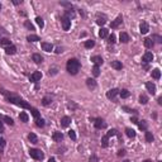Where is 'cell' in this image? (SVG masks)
Instances as JSON below:
<instances>
[{"mask_svg": "<svg viewBox=\"0 0 162 162\" xmlns=\"http://www.w3.org/2000/svg\"><path fill=\"white\" fill-rule=\"evenodd\" d=\"M0 91L4 94V96L8 99V101H10V103H13V104H15V105H18V106H20V108H23V109H32L31 104H28L25 100H23V99L19 98L18 95L10 94V93H8L7 90H4L3 88H0Z\"/></svg>", "mask_w": 162, "mask_h": 162, "instance_id": "1", "label": "cell"}, {"mask_svg": "<svg viewBox=\"0 0 162 162\" xmlns=\"http://www.w3.org/2000/svg\"><path fill=\"white\" fill-rule=\"evenodd\" d=\"M80 61L78 60H76V58H71V60H68L67 61V65H66V70H67V72L68 73H71V75H76L77 72H78V70H80Z\"/></svg>", "mask_w": 162, "mask_h": 162, "instance_id": "2", "label": "cell"}, {"mask_svg": "<svg viewBox=\"0 0 162 162\" xmlns=\"http://www.w3.org/2000/svg\"><path fill=\"white\" fill-rule=\"evenodd\" d=\"M29 154H31V157L34 158V159H43V157H44L43 152H42L41 149H37V148H31V149H29Z\"/></svg>", "mask_w": 162, "mask_h": 162, "instance_id": "3", "label": "cell"}, {"mask_svg": "<svg viewBox=\"0 0 162 162\" xmlns=\"http://www.w3.org/2000/svg\"><path fill=\"white\" fill-rule=\"evenodd\" d=\"M61 24H62V28H63V31H68L70 29V27H71V20L67 18V17H62L61 18Z\"/></svg>", "mask_w": 162, "mask_h": 162, "instance_id": "4", "label": "cell"}, {"mask_svg": "<svg viewBox=\"0 0 162 162\" xmlns=\"http://www.w3.org/2000/svg\"><path fill=\"white\" fill-rule=\"evenodd\" d=\"M41 78H42V73H41V71H36V72H33V73L31 75V77H29V80H31V81H33V83H38V81H41Z\"/></svg>", "mask_w": 162, "mask_h": 162, "instance_id": "5", "label": "cell"}, {"mask_svg": "<svg viewBox=\"0 0 162 162\" xmlns=\"http://www.w3.org/2000/svg\"><path fill=\"white\" fill-rule=\"evenodd\" d=\"M148 31H149L148 23H147V22H142L141 25H139V32H141L142 34H146V33H148Z\"/></svg>", "mask_w": 162, "mask_h": 162, "instance_id": "6", "label": "cell"}, {"mask_svg": "<svg viewBox=\"0 0 162 162\" xmlns=\"http://www.w3.org/2000/svg\"><path fill=\"white\" fill-rule=\"evenodd\" d=\"M122 22H123V18H122V15H119V17H117V19H115V20H113V22H112L110 27H112L113 29H115V28H118V27L122 24Z\"/></svg>", "mask_w": 162, "mask_h": 162, "instance_id": "7", "label": "cell"}, {"mask_svg": "<svg viewBox=\"0 0 162 162\" xmlns=\"http://www.w3.org/2000/svg\"><path fill=\"white\" fill-rule=\"evenodd\" d=\"M91 62L95 65V66H100V65H103V62H104V60L100 57V56H93L91 57Z\"/></svg>", "mask_w": 162, "mask_h": 162, "instance_id": "8", "label": "cell"}, {"mask_svg": "<svg viewBox=\"0 0 162 162\" xmlns=\"http://www.w3.org/2000/svg\"><path fill=\"white\" fill-rule=\"evenodd\" d=\"M146 89H147V91H148L149 94H152V95L156 93V85H154L153 83H151V81L146 84Z\"/></svg>", "mask_w": 162, "mask_h": 162, "instance_id": "9", "label": "cell"}, {"mask_svg": "<svg viewBox=\"0 0 162 162\" xmlns=\"http://www.w3.org/2000/svg\"><path fill=\"white\" fill-rule=\"evenodd\" d=\"M143 62L144 63H149V62H152L153 61V55L151 53V52H146L144 55H143Z\"/></svg>", "mask_w": 162, "mask_h": 162, "instance_id": "10", "label": "cell"}, {"mask_svg": "<svg viewBox=\"0 0 162 162\" xmlns=\"http://www.w3.org/2000/svg\"><path fill=\"white\" fill-rule=\"evenodd\" d=\"M118 94H119V90H118V89H110V90L106 93V98H108V99H114Z\"/></svg>", "mask_w": 162, "mask_h": 162, "instance_id": "11", "label": "cell"}, {"mask_svg": "<svg viewBox=\"0 0 162 162\" xmlns=\"http://www.w3.org/2000/svg\"><path fill=\"white\" fill-rule=\"evenodd\" d=\"M41 46H42L43 51H46V52H51L53 49V44L52 43H48V42H42Z\"/></svg>", "mask_w": 162, "mask_h": 162, "instance_id": "12", "label": "cell"}, {"mask_svg": "<svg viewBox=\"0 0 162 162\" xmlns=\"http://www.w3.org/2000/svg\"><path fill=\"white\" fill-rule=\"evenodd\" d=\"M105 127H106V124L104 123V120H103V119H100V118L95 119V128L101 129V128H105Z\"/></svg>", "mask_w": 162, "mask_h": 162, "instance_id": "13", "label": "cell"}, {"mask_svg": "<svg viewBox=\"0 0 162 162\" xmlns=\"http://www.w3.org/2000/svg\"><path fill=\"white\" fill-rule=\"evenodd\" d=\"M52 138H53L55 142H61V141L63 139V134H62L61 132H55V133L52 134Z\"/></svg>", "mask_w": 162, "mask_h": 162, "instance_id": "14", "label": "cell"}, {"mask_svg": "<svg viewBox=\"0 0 162 162\" xmlns=\"http://www.w3.org/2000/svg\"><path fill=\"white\" fill-rule=\"evenodd\" d=\"M86 85H88L89 89L94 90V89L96 88V81H95L94 78H88V80H86Z\"/></svg>", "mask_w": 162, "mask_h": 162, "instance_id": "15", "label": "cell"}, {"mask_svg": "<svg viewBox=\"0 0 162 162\" xmlns=\"http://www.w3.org/2000/svg\"><path fill=\"white\" fill-rule=\"evenodd\" d=\"M96 23H98L99 25H104V24L106 23V17L98 14V17H96Z\"/></svg>", "mask_w": 162, "mask_h": 162, "instance_id": "16", "label": "cell"}, {"mask_svg": "<svg viewBox=\"0 0 162 162\" xmlns=\"http://www.w3.org/2000/svg\"><path fill=\"white\" fill-rule=\"evenodd\" d=\"M5 53L7 55H15L17 53V47L15 46H9V47H5Z\"/></svg>", "mask_w": 162, "mask_h": 162, "instance_id": "17", "label": "cell"}, {"mask_svg": "<svg viewBox=\"0 0 162 162\" xmlns=\"http://www.w3.org/2000/svg\"><path fill=\"white\" fill-rule=\"evenodd\" d=\"M70 123H71V118H70V117H63V118L61 119V125H62L63 128H67V127L70 125Z\"/></svg>", "mask_w": 162, "mask_h": 162, "instance_id": "18", "label": "cell"}, {"mask_svg": "<svg viewBox=\"0 0 162 162\" xmlns=\"http://www.w3.org/2000/svg\"><path fill=\"white\" fill-rule=\"evenodd\" d=\"M0 119L4 120L5 123H8L9 125H13V124H14V120H13L10 117H7V115H0Z\"/></svg>", "mask_w": 162, "mask_h": 162, "instance_id": "19", "label": "cell"}, {"mask_svg": "<svg viewBox=\"0 0 162 162\" xmlns=\"http://www.w3.org/2000/svg\"><path fill=\"white\" fill-rule=\"evenodd\" d=\"M119 39H120V42H123V43H128L129 42V36L127 34V33H120V36H119Z\"/></svg>", "mask_w": 162, "mask_h": 162, "instance_id": "20", "label": "cell"}, {"mask_svg": "<svg viewBox=\"0 0 162 162\" xmlns=\"http://www.w3.org/2000/svg\"><path fill=\"white\" fill-rule=\"evenodd\" d=\"M108 34H109V31H108L106 28H101V29L99 31V37H100V38H106Z\"/></svg>", "mask_w": 162, "mask_h": 162, "instance_id": "21", "label": "cell"}, {"mask_svg": "<svg viewBox=\"0 0 162 162\" xmlns=\"http://www.w3.org/2000/svg\"><path fill=\"white\" fill-rule=\"evenodd\" d=\"M110 65H112V67L115 68V70H122V67H123L122 62H119V61H112Z\"/></svg>", "mask_w": 162, "mask_h": 162, "instance_id": "22", "label": "cell"}, {"mask_svg": "<svg viewBox=\"0 0 162 162\" xmlns=\"http://www.w3.org/2000/svg\"><path fill=\"white\" fill-rule=\"evenodd\" d=\"M27 39H28L29 42H38V41H41V38H39L37 34H29V36L27 37Z\"/></svg>", "mask_w": 162, "mask_h": 162, "instance_id": "23", "label": "cell"}, {"mask_svg": "<svg viewBox=\"0 0 162 162\" xmlns=\"http://www.w3.org/2000/svg\"><path fill=\"white\" fill-rule=\"evenodd\" d=\"M32 58H33V61H34L36 63H41V62L43 61V57H42L41 55H38V53H34V55L32 56Z\"/></svg>", "mask_w": 162, "mask_h": 162, "instance_id": "24", "label": "cell"}, {"mask_svg": "<svg viewBox=\"0 0 162 162\" xmlns=\"http://www.w3.org/2000/svg\"><path fill=\"white\" fill-rule=\"evenodd\" d=\"M153 41L151 39V38H144V46L147 47V48H152L153 47Z\"/></svg>", "mask_w": 162, "mask_h": 162, "instance_id": "25", "label": "cell"}, {"mask_svg": "<svg viewBox=\"0 0 162 162\" xmlns=\"http://www.w3.org/2000/svg\"><path fill=\"white\" fill-rule=\"evenodd\" d=\"M152 77L156 78V80H158V78L161 77V71H159L158 68H154V70L152 71Z\"/></svg>", "mask_w": 162, "mask_h": 162, "instance_id": "26", "label": "cell"}, {"mask_svg": "<svg viewBox=\"0 0 162 162\" xmlns=\"http://www.w3.org/2000/svg\"><path fill=\"white\" fill-rule=\"evenodd\" d=\"M119 95H120V98H122V99H127V98L129 96V91H128L127 89H123V90H120V91H119Z\"/></svg>", "mask_w": 162, "mask_h": 162, "instance_id": "27", "label": "cell"}, {"mask_svg": "<svg viewBox=\"0 0 162 162\" xmlns=\"http://www.w3.org/2000/svg\"><path fill=\"white\" fill-rule=\"evenodd\" d=\"M51 103H52V98H51V96H48V95H47V96H44V98L42 99V104H43V105H46V106H47V105H49Z\"/></svg>", "mask_w": 162, "mask_h": 162, "instance_id": "28", "label": "cell"}, {"mask_svg": "<svg viewBox=\"0 0 162 162\" xmlns=\"http://www.w3.org/2000/svg\"><path fill=\"white\" fill-rule=\"evenodd\" d=\"M19 119H20L22 122H24V123H27V122H28V119H29V117H28V114H27V113H24V112H22V113L19 114Z\"/></svg>", "mask_w": 162, "mask_h": 162, "instance_id": "29", "label": "cell"}, {"mask_svg": "<svg viewBox=\"0 0 162 162\" xmlns=\"http://www.w3.org/2000/svg\"><path fill=\"white\" fill-rule=\"evenodd\" d=\"M28 139L31 141V143H38V138H37V136L34 133H29Z\"/></svg>", "mask_w": 162, "mask_h": 162, "instance_id": "30", "label": "cell"}, {"mask_svg": "<svg viewBox=\"0 0 162 162\" xmlns=\"http://www.w3.org/2000/svg\"><path fill=\"white\" fill-rule=\"evenodd\" d=\"M138 127H139L141 130H147V122H146V120L138 122Z\"/></svg>", "mask_w": 162, "mask_h": 162, "instance_id": "31", "label": "cell"}, {"mask_svg": "<svg viewBox=\"0 0 162 162\" xmlns=\"http://www.w3.org/2000/svg\"><path fill=\"white\" fill-rule=\"evenodd\" d=\"M125 134H127L129 138H134V137H136V132H134L133 129H130V128H127V129H125Z\"/></svg>", "mask_w": 162, "mask_h": 162, "instance_id": "32", "label": "cell"}, {"mask_svg": "<svg viewBox=\"0 0 162 162\" xmlns=\"http://www.w3.org/2000/svg\"><path fill=\"white\" fill-rule=\"evenodd\" d=\"M84 46H85V48H93V47L95 46V42H94L93 39H89V41H86V42H85V44H84Z\"/></svg>", "mask_w": 162, "mask_h": 162, "instance_id": "33", "label": "cell"}, {"mask_svg": "<svg viewBox=\"0 0 162 162\" xmlns=\"http://www.w3.org/2000/svg\"><path fill=\"white\" fill-rule=\"evenodd\" d=\"M139 103H141V104H143V105H144V104H147V103H148V98H147V95L142 94V95L139 96Z\"/></svg>", "mask_w": 162, "mask_h": 162, "instance_id": "34", "label": "cell"}, {"mask_svg": "<svg viewBox=\"0 0 162 162\" xmlns=\"http://www.w3.org/2000/svg\"><path fill=\"white\" fill-rule=\"evenodd\" d=\"M153 134L151 133V132H146V141L148 142V143H151V142H153Z\"/></svg>", "mask_w": 162, "mask_h": 162, "instance_id": "35", "label": "cell"}, {"mask_svg": "<svg viewBox=\"0 0 162 162\" xmlns=\"http://www.w3.org/2000/svg\"><path fill=\"white\" fill-rule=\"evenodd\" d=\"M0 44H2V46H5V47L12 46V43H10V41H9L8 38H3L2 41H0Z\"/></svg>", "mask_w": 162, "mask_h": 162, "instance_id": "36", "label": "cell"}, {"mask_svg": "<svg viewBox=\"0 0 162 162\" xmlns=\"http://www.w3.org/2000/svg\"><path fill=\"white\" fill-rule=\"evenodd\" d=\"M108 142H109V137L108 136H104L101 138V146L103 147H108Z\"/></svg>", "mask_w": 162, "mask_h": 162, "instance_id": "37", "label": "cell"}, {"mask_svg": "<svg viewBox=\"0 0 162 162\" xmlns=\"http://www.w3.org/2000/svg\"><path fill=\"white\" fill-rule=\"evenodd\" d=\"M93 75H94L95 77H98V76L100 75V68H99L98 66H94V67H93Z\"/></svg>", "mask_w": 162, "mask_h": 162, "instance_id": "38", "label": "cell"}, {"mask_svg": "<svg viewBox=\"0 0 162 162\" xmlns=\"http://www.w3.org/2000/svg\"><path fill=\"white\" fill-rule=\"evenodd\" d=\"M36 22H37V24H38L41 28L44 27V22H43V19H42L41 17H37V18H36Z\"/></svg>", "mask_w": 162, "mask_h": 162, "instance_id": "39", "label": "cell"}, {"mask_svg": "<svg viewBox=\"0 0 162 162\" xmlns=\"http://www.w3.org/2000/svg\"><path fill=\"white\" fill-rule=\"evenodd\" d=\"M31 110H32V114H33V117L36 118V120H37V119H39V112H38L36 108H32Z\"/></svg>", "mask_w": 162, "mask_h": 162, "instance_id": "40", "label": "cell"}, {"mask_svg": "<svg viewBox=\"0 0 162 162\" xmlns=\"http://www.w3.org/2000/svg\"><path fill=\"white\" fill-rule=\"evenodd\" d=\"M24 25H25V28H28L29 31H34V27H33V24H32L31 22L25 20V22H24Z\"/></svg>", "mask_w": 162, "mask_h": 162, "instance_id": "41", "label": "cell"}, {"mask_svg": "<svg viewBox=\"0 0 162 162\" xmlns=\"http://www.w3.org/2000/svg\"><path fill=\"white\" fill-rule=\"evenodd\" d=\"M151 39H152V41H153V39H154V41H156V42H157V43H162V38H161V37H159V36H157V34H153V36H152V38H151Z\"/></svg>", "mask_w": 162, "mask_h": 162, "instance_id": "42", "label": "cell"}, {"mask_svg": "<svg viewBox=\"0 0 162 162\" xmlns=\"http://www.w3.org/2000/svg\"><path fill=\"white\" fill-rule=\"evenodd\" d=\"M4 147H5V139L0 138V153L4 151Z\"/></svg>", "mask_w": 162, "mask_h": 162, "instance_id": "43", "label": "cell"}, {"mask_svg": "<svg viewBox=\"0 0 162 162\" xmlns=\"http://www.w3.org/2000/svg\"><path fill=\"white\" fill-rule=\"evenodd\" d=\"M115 134H118V130H117V129H110V130L106 133L108 137H113V136H115Z\"/></svg>", "mask_w": 162, "mask_h": 162, "instance_id": "44", "label": "cell"}, {"mask_svg": "<svg viewBox=\"0 0 162 162\" xmlns=\"http://www.w3.org/2000/svg\"><path fill=\"white\" fill-rule=\"evenodd\" d=\"M36 122H37V125H38V127H44V120H43L42 118H39V119H37Z\"/></svg>", "mask_w": 162, "mask_h": 162, "instance_id": "45", "label": "cell"}, {"mask_svg": "<svg viewBox=\"0 0 162 162\" xmlns=\"http://www.w3.org/2000/svg\"><path fill=\"white\" fill-rule=\"evenodd\" d=\"M68 137H70L72 141H75V139H76V134H75V132H73V130H70V132H68Z\"/></svg>", "mask_w": 162, "mask_h": 162, "instance_id": "46", "label": "cell"}, {"mask_svg": "<svg viewBox=\"0 0 162 162\" xmlns=\"http://www.w3.org/2000/svg\"><path fill=\"white\" fill-rule=\"evenodd\" d=\"M115 39H117V38H115L114 34H110V36H109V43H115Z\"/></svg>", "mask_w": 162, "mask_h": 162, "instance_id": "47", "label": "cell"}, {"mask_svg": "<svg viewBox=\"0 0 162 162\" xmlns=\"http://www.w3.org/2000/svg\"><path fill=\"white\" fill-rule=\"evenodd\" d=\"M123 109H124V110H125L127 113H137V112H136L134 109H129L128 106H123Z\"/></svg>", "mask_w": 162, "mask_h": 162, "instance_id": "48", "label": "cell"}, {"mask_svg": "<svg viewBox=\"0 0 162 162\" xmlns=\"http://www.w3.org/2000/svg\"><path fill=\"white\" fill-rule=\"evenodd\" d=\"M89 162H99V159H98V157H96V156H91V157H90V159H89Z\"/></svg>", "mask_w": 162, "mask_h": 162, "instance_id": "49", "label": "cell"}, {"mask_svg": "<svg viewBox=\"0 0 162 162\" xmlns=\"http://www.w3.org/2000/svg\"><path fill=\"white\" fill-rule=\"evenodd\" d=\"M124 154H125V151H124V149H120V151H118V156H119V157H123Z\"/></svg>", "mask_w": 162, "mask_h": 162, "instance_id": "50", "label": "cell"}, {"mask_svg": "<svg viewBox=\"0 0 162 162\" xmlns=\"http://www.w3.org/2000/svg\"><path fill=\"white\" fill-rule=\"evenodd\" d=\"M3 132H4V125H3L2 119H0V133H3Z\"/></svg>", "mask_w": 162, "mask_h": 162, "instance_id": "51", "label": "cell"}, {"mask_svg": "<svg viewBox=\"0 0 162 162\" xmlns=\"http://www.w3.org/2000/svg\"><path fill=\"white\" fill-rule=\"evenodd\" d=\"M13 4L18 5V4H22V0H13Z\"/></svg>", "mask_w": 162, "mask_h": 162, "instance_id": "52", "label": "cell"}, {"mask_svg": "<svg viewBox=\"0 0 162 162\" xmlns=\"http://www.w3.org/2000/svg\"><path fill=\"white\" fill-rule=\"evenodd\" d=\"M61 52H62V48L61 47H57L56 48V53H61Z\"/></svg>", "mask_w": 162, "mask_h": 162, "instance_id": "53", "label": "cell"}, {"mask_svg": "<svg viewBox=\"0 0 162 162\" xmlns=\"http://www.w3.org/2000/svg\"><path fill=\"white\" fill-rule=\"evenodd\" d=\"M132 123H134V124H137V123H138V120H137V118H132Z\"/></svg>", "mask_w": 162, "mask_h": 162, "instance_id": "54", "label": "cell"}, {"mask_svg": "<svg viewBox=\"0 0 162 162\" xmlns=\"http://www.w3.org/2000/svg\"><path fill=\"white\" fill-rule=\"evenodd\" d=\"M48 162H56V159H55V158H53V157H51V158H49V159H48Z\"/></svg>", "mask_w": 162, "mask_h": 162, "instance_id": "55", "label": "cell"}, {"mask_svg": "<svg viewBox=\"0 0 162 162\" xmlns=\"http://www.w3.org/2000/svg\"><path fill=\"white\" fill-rule=\"evenodd\" d=\"M158 104L162 105V98H158Z\"/></svg>", "mask_w": 162, "mask_h": 162, "instance_id": "56", "label": "cell"}, {"mask_svg": "<svg viewBox=\"0 0 162 162\" xmlns=\"http://www.w3.org/2000/svg\"><path fill=\"white\" fill-rule=\"evenodd\" d=\"M143 162H152V161H151V159H144Z\"/></svg>", "mask_w": 162, "mask_h": 162, "instance_id": "57", "label": "cell"}, {"mask_svg": "<svg viewBox=\"0 0 162 162\" xmlns=\"http://www.w3.org/2000/svg\"><path fill=\"white\" fill-rule=\"evenodd\" d=\"M123 162H130V161H128V159H125V161H123Z\"/></svg>", "mask_w": 162, "mask_h": 162, "instance_id": "58", "label": "cell"}, {"mask_svg": "<svg viewBox=\"0 0 162 162\" xmlns=\"http://www.w3.org/2000/svg\"><path fill=\"white\" fill-rule=\"evenodd\" d=\"M0 10H2V4H0Z\"/></svg>", "mask_w": 162, "mask_h": 162, "instance_id": "59", "label": "cell"}]
</instances>
